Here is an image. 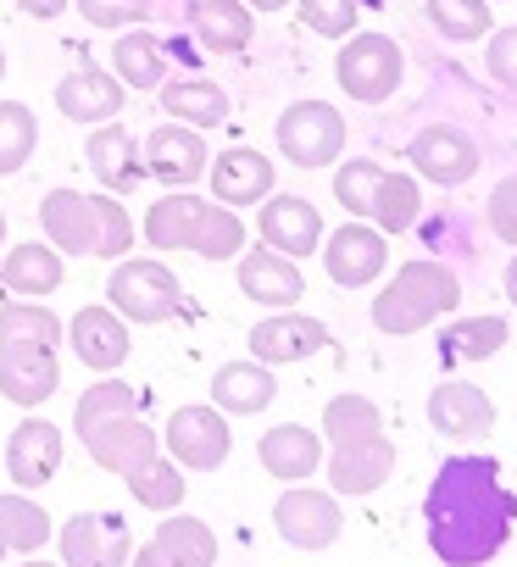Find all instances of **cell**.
Segmentation results:
<instances>
[{
	"label": "cell",
	"instance_id": "1",
	"mask_svg": "<svg viewBox=\"0 0 517 567\" xmlns=\"http://www.w3.org/2000/svg\"><path fill=\"white\" fill-rule=\"evenodd\" d=\"M517 523V495L500 484L495 456H451L440 462L428 495H423V528L428 550L445 567H484L506 550Z\"/></svg>",
	"mask_w": 517,
	"mask_h": 567
},
{
	"label": "cell",
	"instance_id": "2",
	"mask_svg": "<svg viewBox=\"0 0 517 567\" xmlns=\"http://www.w3.org/2000/svg\"><path fill=\"white\" fill-rule=\"evenodd\" d=\"M73 429H79L90 462L106 467V473H117V478H134L145 462L162 456V434L139 417V395L123 379H112V373L79 395Z\"/></svg>",
	"mask_w": 517,
	"mask_h": 567
},
{
	"label": "cell",
	"instance_id": "3",
	"mask_svg": "<svg viewBox=\"0 0 517 567\" xmlns=\"http://www.w3.org/2000/svg\"><path fill=\"white\" fill-rule=\"evenodd\" d=\"M145 239L167 256V250H189L200 261H228L245 250V223L234 206L223 200H200L189 189H167L151 217H145Z\"/></svg>",
	"mask_w": 517,
	"mask_h": 567
},
{
	"label": "cell",
	"instance_id": "4",
	"mask_svg": "<svg viewBox=\"0 0 517 567\" xmlns=\"http://www.w3.org/2000/svg\"><path fill=\"white\" fill-rule=\"evenodd\" d=\"M462 301V278L451 261H434V256H417L406 261L373 301V329L379 334H417L428 323H440L445 312H456Z\"/></svg>",
	"mask_w": 517,
	"mask_h": 567
},
{
	"label": "cell",
	"instance_id": "5",
	"mask_svg": "<svg viewBox=\"0 0 517 567\" xmlns=\"http://www.w3.org/2000/svg\"><path fill=\"white\" fill-rule=\"evenodd\" d=\"M106 307L123 323H167L184 307V290L167 261L156 256H123L106 278Z\"/></svg>",
	"mask_w": 517,
	"mask_h": 567
},
{
	"label": "cell",
	"instance_id": "6",
	"mask_svg": "<svg viewBox=\"0 0 517 567\" xmlns=\"http://www.w3.org/2000/svg\"><path fill=\"white\" fill-rule=\"evenodd\" d=\"M334 79H340V90L351 101L384 106L401 90V79H406V56H401V45L390 34H345V45L334 56Z\"/></svg>",
	"mask_w": 517,
	"mask_h": 567
},
{
	"label": "cell",
	"instance_id": "7",
	"mask_svg": "<svg viewBox=\"0 0 517 567\" xmlns=\"http://www.w3.org/2000/svg\"><path fill=\"white\" fill-rule=\"evenodd\" d=\"M273 140H279V156L290 167H307L312 173V167L340 162V151H345V117L329 101H296V106L279 112Z\"/></svg>",
	"mask_w": 517,
	"mask_h": 567
},
{
	"label": "cell",
	"instance_id": "8",
	"mask_svg": "<svg viewBox=\"0 0 517 567\" xmlns=\"http://www.w3.org/2000/svg\"><path fill=\"white\" fill-rule=\"evenodd\" d=\"M323 445H329L323 462H329V489L334 495H373L395 473V445H390L384 423L351 429V434H329Z\"/></svg>",
	"mask_w": 517,
	"mask_h": 567
},
{
	"label": "cell",
	"instance_id": "9",
	"mask_svg": "<svg viewBox=\"0 0 517 567\" xmlns=\"http://www.w3.org/2000/svg\"><path fill=\"white\" fill-rule=\"evenodd\" d=\"M162 451L184 467V473H217L234 451L228 417L217 406H178L162 429Z\"/></svg>",
	"mask_w": 517,
	"mask_h": 567
},
{
	"label": "cell",
	"instance_id": "10",
	"mask_svg": "<svg viewBox=\"0 0 517 567\" xmlns=\"http://www.w3.org/2000/svg\"><path fill=\"white\" fill-rule=\"evenodd\" d=\"M273 523H279V539L296 545V550H329L345 528V512H340V495L334 489H312V484H285L279 506H273Z\"/></svg>",
	"mask_w": 517,
	"mask_h": 567
},
{
	"label": "cell",
	"instance_id": "11",
	"mask_svg": "<svg viewBox=\"0 0 517 567\" xmlns=\"http://www.w3.org/2000/svg\"><path fill=\"white\" fill-rule=\"evenodd\" d=\"M323 267H329V278L340 284V290H368V284L390 267V234L351 217L345 228H334L323 239Z\"/></svg>",
	"mask_w": 517,
	"mask_h": 567
},
{
	"label": "cell",
	"instance_id": "12",
	"mask_svg": "<svg viewBox=\"0 0 517 567\" xmlns=\"http://www.w3.org/2000/svg\"><path fill=\"white\" fill-rule=\"evenodd\" d=\"M56 545H62V567H128V556H134V534L117 512L68 517Z\"/></svg>",
	"mask_w": 517,
	"mask_h": 567
},
{
	"label": "cell",
	"instance_id": "13",
	"mask_svg": "<svg viewBox=\"0 0 517 567\" xmlns=\"http://www.w3.org/2000/svg\"><path fill=\"white\" fill-rule=\"evenodd\" d=\"M406 162L417 167V178H428V184H440V189H456V184H467V178L478 173V145H473V134L456 128V123H428V128L412 134Z\"/></svg>",
	"mask_w": 517,
	"mask_h": 567
},
{
	"label": "cell",
	"instance_id": "14",
	"mask_svg": "<svg viewBox=\"0 0 517 567\" xmlns=\"http://www.w3.org/2000/svg\"><path fill=\"white\" fill-rule=\"evenodd\" d=\"M139 156H145V178H156L167 189H189L195 178H206V162H211L200 128H189V123L151 128V140L139 145Z\"/></svg>",
	"mask_w": 517,
	"mask_h": 567
},
{
	"label": "cell",
	"instance_id": "15",
	"mask_svg": "<svg viewBox=\"0 0 517 567\" xmlns=\"http://www.w3.org/2000/svg\"><path fill=\"white\" fill-rule=\"evenodd\" d=\"M206 178H211V200L245 212V206H262L273 195L279 167L250 145H228V151H217V162H206Z\"/></svg>",
	"mask_w": 517,
	"mask_h": 567
},
{
	"label": "cell",
	"instance_id": "16",
	"mask_svg": "<svg viewBox=\"0 0 517 567\" xmlns=\"http://www.w3.org/2000/svg\"><path fill=\"white\" fill-rule=\"evenodd\" d=\"M40 228L62 256H95L101 250V195L51 189L40 200Z\"/></svg>",
	"mask_w": 517,
	"mask_h": 567
},
{
	"label": "cell",
	"instance_id": "17",
	"mask_svg": "<svg viewBox=\"0 0 517 567\" xmlns=\"http://www.w3.org/2000/svg\"><path fill=\"white\" fill-rule=\"evenodd\" d=\"M245 346H250V357H256V362L285 368V362H307V357H318V351L329 346V329H323L318 318H307V312L285 307V312H268L262 323H256Z\"/></svg>",
	"mask_w": 517,
	"mask_h": 567
},
{
	"label": "cell",
	"instance_id": "18",
	"mask_svg": "<svg viewBox=\"0 0 517 567\" xmlns=\"http://www.w3.org/2000/svg\"><path fill=\"white\" fill-rule=\"evenodd\" d=\"M239 290L245 301L268 307V312H285L307 296V278H301V261L273 250V245H256L250 256H239Z\"/></svg>",
	"mask_w": 517,
	"mask_h": 567
},
{
	"label": "cell",
	"instance_id": "19",
	"mask_svg": "<svg viewBox=\"0 0 517 567\" xmlns=\"http://www.w3.org/2000/svg\"><path fill=\"white\" fill-rule=\"evenodd\" d=\"M7 473L18 489H45L62 473V429L45 417H23L7 440Z\"/></svg>",
	"mask_w": 517,
	"mask_h": 567
},
{
	"label": "cell",
	"instance_id": "20",
	"mask_svg": "<svg viewBox=\"0 0 517 567\" xmlns=\"http://www.w3.org/2000/svg\"><path fill=\"white\" fill-rule=\"evenodd\" d=\"M256 234H262V245L285 250V256H312L323 245V212L301 195H268L262 200V217H256Z\"/></svg>",
	"mask_w": 517,
	"mask_h": 567
},
{
	"label": "cell",
	"instance_id": "21",
	"mask_svg": "<svg viewBox=\"0 0 517 567\" xmlns=\"http://www.w3.org/2000/svg\"><path fill=\"white\" fill-rule=\"evenodd\" d=\"M428 423L434 434L445 440H484L495 429V401L478 390V384H462V379H445L428 390Z\"/></svg>",
	"mask_w": 517,
	"mask_h": 567
},
{
	"label": "cell",
	"instance_id": "22",
	"mask_svg": "<svg viewBox=\"0 0 517 567\" xmlns=\"http://www.w3.org/2000/svg\"><path fill=\"white\" fill-rule=\"evenodd\" d=\"M123 101H128L123 79L106 73V68H90V62L56 84V112L68 123H112L123 112Z\"/></svg>",
	"mask_w": 517,
	"mask_h": 567
},
{
	"label": "cell",
	"instance_id": "23",
	"mask_svg": "<svg viewBox=\"0 0 517 567\" xmlns=\"http://www.w3.org/2000/svg\"><path fill=\"white\" fill-rule=\"evenodd\" d=\"M62 390V368L56 351L40 346H0V395L18 406H45Z\"/></svg>",
	"mask_w": 517,
	"mask_h": 567
},
{
	"label": "cell",
	"instance_id": "24",
	"mask_svg": "<svg viewBox=\"0 0 517 567\" xmlns=\"http://www.w3.org/2000/svg\"><path fill=\"white\" fill-rule=\"evenodd\" d=\"M68 340H73V357L90 368V373H117L128 362V323L112 312V307H84L73 323H68Z\"/></svg>",
	"mask_w": 517,
	"mask_h": 567
},
{
	"label": "cell",
	"instance_id": "25",
	"mask_svg": "<svg viewBox=\"0 0 517 567\" xmlns=\"http://www.w3.org/2000/svg\"><path fill=\"white\" fill-rule=\"evenodd\" d=\"M273 395H279L273 368H268V362H256V357H245V362H223V368L211 373V406H217L223 417H256V412H268V406H273Z\"/></svg>",
	"mask_w": 517,
	"mask_h": 567
},
{
	"label": "cell",
	"instance_id": "26",
	"mask_svg": "<svg viewBox=\"0 0 517 567\" xmlns=\"http://www.w3.org/2000/svg\"><path fill=\"white\" fill-rule=\"evenodd\" d=\"M62 250L51 239H29V245H12L0 250V284L23 301H45L51 290H62Z\"/></svg>",
	"mask_w": 517,
	"mask_h": 567
},
{
	"label": "cell",
	"instance_id": "27",
	"mask_svg": "<svg viewBox=\"0 0 517 567\" xmlns=\"http://www.w3.org/2000/svg\"><path fill=\"white\" fill-rule=\"evenodd\" d=\"M189 34L211 56H239L256 34V12L245 0H195L189 7Z\"/></svg>",
	"mask_w": 517,
	"mask_h": 567
},
{
	"label": "cell",
	"instance_id": "28",
	"mask_svg": "<svg viewBox=\"0 0 517 567\" xmlns=\"http://www.w3.org/2000/svg\"><path fill=\"white\" fill-rule=\"evenodd\" d=\"M256 456H262L268 478H279V484H307V478L323 467V434H312V429H301V423H279V429L262 434Z\"/></svg>",
	"mask_w": 517,
	"mask_h": 567
},
{
	"label": "cell",
	"instance_id": "29",
	"mask_svg": "<svg viewBox=\"0 0 517 567\" xmlns=\"http://www.w3.org/2000/svg\"><path fill=\"white\" fill-rule=\"evenodd\" d=\"M84 156H90L95 178H101L112 195H123V189H134V184L145 178L139 140H134L123 123H95V128H90V140H84Z\"/></svg>",
	"mask_w": 517,
	"mask_h": 567
},
{
	"label": "cell",
	"instance_id": "30",
	"mask_svg": "<svg viewBox=\"0 0 517 567\" xmlns=\"http://www.w3.org/2000/svg\"><path fill=\"white\" fill-rule=\"evenodd\" d=\"M162 112L173 123H189V128H211L228 117V90L211 84V79H162Z\"/></svg>",
	"mask_w": 517,
	"mask_h": 567
},
{
	"label": "cell",
	"instance_id": "31",
	"mask_svg": "<svg viewBox=\"0 0 517 567\" xmlns=\"http://www.w3.org/2000/svg\"><path fill=\"white\" fill-rule=\"evenodd\" d=\"M51 517L40 501H29V489L0 495V539H7V556H40L51 545Z\"/></svg>",
	"mask_w": 517,
	"mask_h": 567
},
{
	"label": "cell",
	"instance_id": "32",
	"mask_svg": "<svg viewBox=\"0 0 517 567\" xmlns=\"http://www.w3.org/2000/svg\"><path fill=\"white\" fill-rule=\"evenodd\" d=\"M112 73L123 79V90H162L167 79V45L156 34H117L112 40Z\"/></svg>",
	"mask_w": 517,
	"mask_h": 567
},
{
	"label": "cell",
	"instance_id": "33",
	"mask_svg": "<svg viewBox=\"0 0 517 567\" xmlns=\"http://www.w3.org/2000/svg\"><path fill=\"white\" fill-rule=\"evenodd\" d=\"M368 223L384 228V234H406V228H417V223H423V189H417V173H384L379 189H373Z\"/></svg>",
	"mask_w": 517,
	"mask_h": 567
},
{
	"label": "cell",
	"instance_id": "34",
	"mask_svg": "<svg viewBox=\"0 0 517 567\" xmlns=\"http://www.w3.org/2000/svg\"><path fill=\"white\" fill-rule=\"evenodd\" d=\"M178 567H217V534L211 523L189 517V512H162L156 534H151Z\"/></svg>",
	"mask_w": 517,
	"mask_h": 567
},
{
	"label": "cell",
	"instance_id": "35",
	"mask_svg": "<svg viewBox=\"0 0 517 567\" xmlns=\"http://www.w3.org/2000/svg\"><path fill=\"white\" fill-rule=\"evenodd\" d=\"M506 340H511V329L495 312L489 318H456V323L440 329V357L445 362H489Z\"/></svg>",
	"mask_w": 517,
	"mask_h": 567
},
{
	"label": "cell",
	"instance_id": "36",
	"mask_svg": "<svg viewBox=\"0 0 517 567\" xmlns=\"http://www.w3.org/2000/svg\"><path fill=\"white\" fill-rule=\"evenodd\" d=\"M68 334V323L45 307V301H7L0 307V346H40L56 351Z\"/></svg>",
	"mask_w": 517,
	"mask_h": 567
},
{
	"label": "cell",
	"instance_id": "37",
	"mask_svg": "<svg viewBox=\"0 0 517 567\" xmlns=\"http://www.w3.org/2000/svg\"><path fill=\"white\" fill-rule=\"evenodd\" d=\"M123 484H128V495H134L145 512H178V501H184V489H189V484H184V467H178L167 451H162L156 462H145V467H139L134 478H123Z\"/></svg>",
	"mask_w": 517,
	"mask_h": 567
},
{
	"label": "cell",
	"instance_id": "38",
	"mask_svg": "<svg viewBox=\"0 0 517 567\" xmlns=\"http://www.w3.org/2000/svg\"><path fill=\"white\" fill-rule=\"evenodd\" d=\"M34 145H40V117L23 101H0V178L23 173Z\"/></svg>",
	"mask_w": 517,
	"mask_h": 567
},
{
	"label": "cell",
	"instance_id": "39",
	"mask_svg": "<svg viewBox=\"0 0 517 567\" xmlns=\"http://www.w3.org/2000/svg\"><path fill=\"white\" fill-rule=\"evenodd\" d=\"M428 23L440 40L451 45H467V40H484L495 23H489V0H428Z\"/></svg>",
	"mask_w": 517,
	"mask_h": 567
},
{
	"label": "cell",
	"instance_id": "40",
	"mask_svg": "<svg viewBox=\"0 0 517 567\" xmlns=\"http://www.w3.org/2000/svg\"><path fill=\"white\" fill-rule=\"evenodd\" d=\"M379 178H384V167H379V162H368V156H351V162H340V167H334V200H340L351 217H368Z\"/></svg>",
	"mask_w": 517,
	"mask_h": 567
},
{
	"label": "cell",
	"instance_id": "41",
	"mask_svg": "<svg viewBox=\"0 0 517 567\" xmlns=\"http://www.w3.org/2000/svg\"><path fill=\"white\" fill-rule=\"evenodd\" d=\"M301 7V23L323 40H345L356 34V12H362V0H296Z\"/></svg>",
	"mask_w": 517,
	"mask_h": 567
},
{
	"label": "cell",
	"instance_id": "42",
	"mask_svg": "<svg viewBox=\"0 0 517 567\" xmlns=\"http://www.w3.org/2000/svg\"><path fill=\"white\" fill-rule=\"evenodd\" d=\"M73 7L90 29H139L156 12V0H73Z\"/></svg>",
	"mask_w": 517,
	"mask_h": 567
},
{
	"label": "cell",
	"instance_id": "43",
	"mask_svg": "<svg viewBox=\"0 0 517 567\" xmlns=\"http://www.w3.org/2000/svg\"><path fill=\"white\" fill-rule=\"evenodd\" d=\"M128 245H134V223H128L123 200H117V195H101V250H95V256L123 261V256H128Z\"/></svg>",
	"mask_w": 517,
	"mask_h": 567
},
{
	"label": "cell",
	"instance_id": "44",
	"mask_svg": "<svg viewBox=\"0 0 517 567\" xmlns=\"http://www.w3.org/2000/svg\"><path fill=\"white\" fill-rule=\"evenodd\" d=\"M489 234L500 239V245H517V173H506L495 189H489Z\"/></svg>",
	"mask_w": 517,
	"mask_h": 567
},
{
	"label": "cell",
	"instance_id": "45",
	"mask_svg": "<svg viewBox=\"0 0 517 567\" xmlns=\"http://www.w3.org/2000/svg\"><path fill=\"white\" fill-rule=\"evenodd\" d=\"M484 62H489V79L517 95V29H500V34L489 29V56Z\"/></svg>",
	"mask_w": 517,
	"mask_h": 567
},
{
	"label": "cell",
	"instance_id": "46",
	"mask_svg": "<svg viewBox=\"0 0 517 567\" xmlns=\"http://www.w3.org/2000/svg\"><path fill=\"white\" fill-rule=\"evenodd\" d=\"M18 7L29 12V18H40V23H51V18H62L73 0H18Z\"/></svg>",
	"mask_w": 517,
	"mask_h": 567
},
{
	"label": "cell",
	"instance_id": "47",
	"mask_svg": "<svg viewBox=\"0 0 517 567\" xmlns=\"http://www.w3.org/2000/svg\"><path fill=\"white\" fill-rule=\"evenodd\" d=\"M245 7H250V12H285L290 0H245Z\"/></svg>",
	"mask_w": 517,
	"mask_h": 567
},
{
	"label": "cell",
	"instance_id": "48",
	"mask_svg": "<svg viewBox=\"0 0 517 567\" xmlns=\"http://www.w3.org/2000/svg\"><path fill=\"white\" fill-rule=\"evenodd\" d=\"M506 296H511V307H517V256L506 261Z\"/></svg>",
	"mask_w": 517,
	"mask_h": 567
},
{
	"label": "cell",
	"instance_id": "49",
	"mask_svg": "<svg viewBox=\"0 0 517 567\" xmlns=\"http://www.w3.org/2000/svg\"><path fill=\"white\" fill-rule=\"evenodd\" d=\"M23 567H51V561L45 556H23Z\"/></svg>",
	"mask_w": 517,
	"mask_h": 567
},
{
	"label": "cell",
	"instance_id": "50",
	"mask_svg": "<svg viewBox=\"0 0 517 567\" xmlns=\"http://www.w3.org/2000/svg\"><path fill=\"white\" fill-rule=\"evenodd\" d=\"M0 245H7V217H0Z\"/></svg>",
	"mask_w": 517,
	"mask_h": 567
},
{
	"label": "cell",
	"instance_id": "51",
	"mask_svg": "<svg viewBox=\"0 0 517 567\" xmlns=\"http://www.w3.org/2000/svg\"><path fill=\"white\" fill-rule=\"evenodd\" d=\"M0 79H7V51H0Z\"/></svg>",
	"mask_w": 517,
	"mask_h": 567
},
{
	"label": "cell",
	"instance_id": "52",
	"mask_svg": "<svg viewBox=\"0 0 517 567\" xmlns=\"http://www.w3.org/2000/svg\"><path fill=\"white\" fill-rule=\"evenodd\" d=\"M0 561H7V539H0Z\"/></svg>",
	"mask_w": 517,
	"mask_h": 567
}]
</instances>
